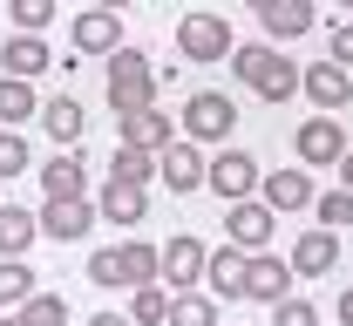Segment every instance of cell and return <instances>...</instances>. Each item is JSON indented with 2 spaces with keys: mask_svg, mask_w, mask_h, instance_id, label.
<instances>
[{
  "mask_svg": "<svg viewBox=\"0 0 353 326\" xmlns=\"http://www.w3.org/2000/svg\"><path fill=\"white\" fill-rule=\"evenodd\" d=\"M170 326H218V299H211V292H176L170 299Z\"/></svg>",
  "mask_w": 353,
  "mask_h": 326,
  "instance_id": "cell-27",
  "label": "cell"
},
{
  "mask_svg": "<svg viewBox=\"0 0 353 326\" xmlns=\"http://www.w3.org/2000/svg\"><path fill=\"white\" fill-rule=\"evenodd\" d=\"M0 326H21V320H14V313H7V320H0Z\"/></svg>",
  "mask_w": 353,
  "mask_h": 326,
  "instance_id": "cell-41",
  "label": "cell"
},
{
  "mask_svg": "<svg viewBox=\"0 0 353 326\" xmlns=\"http://www.w3.org/2000/svg\"><path fill=\"white\" fill-rule=\"evenodd\" d=\"M21 170H34V150L21 130H0V177H21Z\"/></svg>",
  "mask_w": 353,
  "mask_h": 326,
  "instance_id": "cell-33",
  "label": "cell"
},
{
  "mask_svg": "<svg viewBox=\"0 0 353 326\" xmlns=\"http://www.w3.org/2000/svg\"><path fill=\"white\" fill-rule=\"evenodd\" d=\"M231 130H238V109H231V95L218 89H197L190 102H183V143H231Z\"/></svg>",
  "mask_w": 353,
  "mask_h": 326,
  "instance_id": "cell-2",
  "label": "cell"
},
{
  "mask_svg": "<svg viewBox=\"0 0 353 326\" xmlns=\"http://www.w3.org/2000/svg\"><path fill=\"white\" fill-rule=\"evenodd\" d=\"M340 184H347V197H353V150L340 156Z\"/></svg>",
  "mask_w": 353,
  "mask_h": 326,
  "instance_id": "cell-38",
  "label": "cell"
},
{
  "mask_svg": "<svg viewBox=\"0 0 353 326\" xmlns=\"http://www.w3.org/2000/svg\"><path fill=\"white\" fill-rule=\"evenodd\" d=\"M340 326H353V285L340 292Z\"/></svg>",
  "mask_w": 353,
  "mask_h": 326,
  "instance_id": "cell-39",
  "label": "cell"
},
{
  "mask_svg": "<svg viewBox=\"0 0 353 326\" xmlns=\"http://www.w3.org/2000/svg\"><path fill=\"white\" fill-rule=\"evenodd\" d=\"M285 265H292V279H326V272L340 265V238H333V232H306L299 245H292Z\"/></svg>",
  "mask_w": 353,
  "mask_h": 326,
  "instance_id": "cell-17",
  "label": "cell"
},
{
  "mask_svg": "<svg viewBox=\"0 0 353 326\" xmlns=\"http://www.w3.org/2000/svg\"><path fill=\"white\" fill-rule=\"evenodd\" d=\"M176 54L183 61H224L231 54V21L224 14H183L176 21Z\"/></svg>",
  "mask_w": 353,
  "mask_h": 326,
  "instance_id": "cell-4",
  "label": "cell"
},
{
  "mask_svg": "<svg viewBox=\"0 0 353 326\" xmlns=\"http://www.w3.org/2000/svg\"><path fill=\"white\" fill-rule=\"evenodd\" d=\"M28 299H34V272H28L21 258H0V306H14V313H21Z\"/></svg>",
  "mask_w": 353,
  "mask_h": 326,
  "instance_id": "cell-28",
  "label": "cell"
},
{
  "mask_svg": "<svg viewBox=\"0 0 353 326\" xmlns=\"http://www.w3.org/2000/svg\"><path fill=\"white\" fill-rule=\"evenodd\" d=\"M231 75L259 95V102H292V95H299V68H292L279 48H265V41L231 48Z\"/></svg>",
  "mask_w": 353,
  "mask_h": 326,
  "instance_id": "cell-1",
  "label": "cell"
},
{
  "mask_svg": "<svg viewBox=\"0 0 353 326\" xmlns=\"http://www.w3.org/2000/svg\"><path fill=\"white\" fill-rule=\"evenodd\" d=\"M224 232H231V252H245V258H259L272 232H279V218L265 211L259 197H245V204H224Z\"/></svg>",
  "mask_w": 353,
  "mask_h": 326,
  "instance_id": "cell-6",
  "label": "cell"
},
{
  "mask_svg": "<svg viewBox=\"0 0 353 326\" xmlns=\"http://www.w3.org/2000/svg\"><path fill=\"white\" fill-rule=\"evenodd\" d=\"M116 48H123V0L116 7H82L75 14V54H102L109 61Z\"/></svg>",
  "mask_w": 353,
  "mask_h": 326,
  "instance_id": "cell-7",
  "label": "cell"
},
{
  "mask_svg": "<svg viewBox=\"0 0 353 326\" xmlns=\"http://www.w3.org/2000/svg\"><path fill=\"white\" fill-rule=\"evenodd\" d=\"M245 299H259V306L292 299V265H285V258H272V252L245 258Z\"/></svg>",
  "mask_w": 353,
  "mask_h": 326,
  "instance_id": "cell-11",
  "label": "cell"
},
{
  "mask_svg": "<svg viewBox=\"0 0 353 326\" xmlns=\"http://www.w3.org/2000/svg\"><path fill=\"white\" fill-rule=\"evenodd\" d=\"M123 320L130 326H170V292H163V285H136Z\"/></svg>",
  "mask_w": 353,
  "mask_h": 326,
  "instance_id": "cell-23",
  "label": "cell"
},
{
  "mask_svg": "<svg viewBox=\"0 0 353 326\" xmlns=\"http://www.w3.org/2000/svg\"><path fill=\"white\" fill-rule=\"evenodd\" d=\"M326 61L353 75V21H333V34H326Z\"/></svg>",
  "mask_w": 353,
  "mask_h": 326,
  "instance_id": "cell-35",
  "label": "cell"
},
{
  "mask_svg": "<svg viewBox=\"0 0 353 326\" xmlns=\"http://www.w3.org/2000/svg\"><path fill=\"white\" fill-rule=\"evenodd\" d=\"M150 170H157V156H143V150H116V156H109V177H116V184H150Z\"/></svg>",
  "mask_w": 353,
  "mask_h": 326,
  "instance_id": "cell-32",
  "label": "cell"
},
{
  "mask_svg": "<svg viewBox=\"0 0 353 326\" xmlns=\"http://www.w3.org/2000/svg\"><path fill=\"white\" fill-rule=\"evenodd\" d=\"M88 326H130V320H123V313H95Z\"/></svg>",
  "mask_w": 353,
  "mask_h": 326,
  "instance_id": "cell-40",
  "label": "cell"
},
{
  "mask_svg": "<svg viewBox=\"0 0 353 326\" xmlns=\"http://www.w3.org/2000/svg\"><path fill=\"white\" fill-rule=\"evenodd\" d=\"M259 28L272 41H299V34H312V7L306 0H259Z\"/></svg>",
  "mask_w": 353,
  "mask_h": 326,
  "instance_id": "cell-18",
  "label": "cell"
},
{
  "mask_svg": "<svg viewBox=\"0 0 353 326\" xmlns=\"http://www.w3.org/2000/svg\"><path fill=\"white\" fill-rule=\"evenodd\" d=\"M116 258H123V285H157V245L130 238V245H116Z\"/></svg>",
  "mask_w": 353,
  "mask_h": 326,
  "instance_id": "cell-25",
  "label": "cell"
},
{
  "mask_svg": "<svg viewBox=\"0 0 353 326\" xmlns=\"http://www.w3.org/2000/svg\"><path fill=\"white\" fill-rule=\"evenodd\" d=\"M157 177H163V184H170L176 197H190V190H204V150H197V143H183V136H176L170 150L157 156Z\"/></svg>",
  "mask_w": 353,
  "mask_h": 326,
  "instance_id": "cell-12",
  "label": "cell"
},
{
  "mask_svg": "<svg viewBox=\"0 0 353 326\" xmlns=\"http://www.w3.org/2000/svg\"><path fill=\"white\" fill-rule=\"evenodd\" d=\"M95 218H109V225H143V218H150V190L102 177V190H95Z\"/></svg>",
  "mask_w": 353,
  "mask_h": 326,
  "instance_id": "cell-14",
  "label": "cell"
},
{
  "mask_svg": "<svg viewBox=\"0 0 353 326\" xmlns=\"http://www.w3.org/2000/svg\"><path fill=\"white\" fill-rule=\"evenodd\" d=\"M204 258H211V252H204V238H190V232H176L170 245H163V252H157V279H163V292H197V285H204Z\"/></svg>",
  "mask_w": 353,
  "mask_h": 326,
  "instance_id": "cell-3",
  "label": "cell"
},
{
  "mask_svg": "<svg viewBox=\"0 0 353 326\" xmlns=\"http://www.w3.org/2000/svg\"><path fill=\"white\" fill-rule=\"evenodd\" d=\"M204 279H211V292H218V299H245V252L218 245V252L204 258Z\"/></svg>",
  "mask_w": 353,
  "mask_h": 326,
  "instance_id": "cell-20",
  "label": "cell"
},
{
  "mask_svg": "<svg viewBox=\"0 0 353 326\" xmlns=\"http://www.w3.org/2000/svg\"><path fill=\"white\" fill-rule=\"evenodd\" d=\"M292 150H299V163H306V170H326V163H340V156H347V136H340V123H333V116H312V123H299Z\"/></svg>",
  "mask_w": 353,
  "mask_h": 326,
  "instance_id": "cell-8",
  "label": "cell"
},
{
  "mask_svg": "<svg viewBox=\"0 0 353 326\" xmlns=\"http://www.w3.org/2000/svg\"><path fill=\"white\" fill-rule=\"evenodd\" d=\"M102 68H109V82H150V54H143V48H130V41L116 48Z\"/></svg>",
  "mask_w": 353,
  "mask_h": 326,
  "instance_id": "cell-31",
  "label": "cell"
},
{
  "mask_svg": "<svg viewBox=\"0 0 353 326\" xmlns=\"http://www.w3.org/2000/svg\"><path fill=\"white\" fill-rule=\"evenodd\" d=\"M7 14H14V34H48L54 0H7Z\"/></svg>",
  "mask_w": 353,
  "mask_h": 326,
  "instance_id": "cell-30",
  "label": "cell"
},
{
  "mask_svg": "<svg viewBox=\"0 0 353 326\" xmlns=\"http://www.w3.org/2000/svg\"><path fill=\"white\" fill-rule=\"evenodd\" d=\"M259 156H245V150H218V156H211V163H204V184L218 190L224 204H245V197H252V190H259Z\"/></svg>",
  "mask_w": 353,
  "mask_h": 326,
  "instance_id": "cell-5",
  "label": "cell"
},
{
  "mask_svg": "<svg viewBox=\"0 0 353 326\" xmlns=\"http://www.w3.org/2000/svg\"><path fill=\"white\" fill-rule=\"evenodd\" d=\"M109 109H116V123L157 109V75H150V82H109Z\"/></svg>",
  "mask_w": 353,
  "mask_h": 326,
  "instance_id": "cell-24",
  "label": "cell"
},
{
  "mask_svg": "<svg viewBox=\"0 0 353 326\" xmlns=\"http://www.w3.org/2000/svg\"><path fill=\"white\" fill-rule=\"evenodd\" d=\"M176 143L170 116H157V109H143V116H123V150H143V156H163Z\"/></svg>",
  "mask_w": 353,
  "mask_h": 326,
  "instance_id": "cell-19",
  "label": "cell"
},
{
  "mask_svg": "<svg viewBox=\"0 0 353 326\" xmlns=\"http://www.w3.org/2000/svg\"><path fill=\"white\" fill-rule=\"evenodd\" d=\"M312 211H319V232H333V225H353V197H347V190H333V197H319Z\"/></svg>",
  "mask_w": 353,
  "mask_h": 326,
  "instance_id": "cell-36",
  "label": "cell"
},
{
  "mask_svg": "<svg viewBox=\"0 0 353 326\" xmlns=\"http://www.w3.org/2000/svg\"><path fill=\"white\" fill-rule=\"evenodd\" d=\"M34 238H41V225H34L28 204H0V258H21Z\"/></svg>",
  "mask_w": 353,
  "mask_h": 326,
  "instance_id": "cell-21",
  "label": "cell"
},
{
  "mask_svg": "<svg viewBox=\"0 0 353 326\" xmlns=\"http://www.w3.org/2000/svg\"><path fill=\"white\" fill-rule=\"evenodd\" d=\"M88 279H95V285H123V258H116V245H102V252L88 258Z\"/></svg>",
  "mask_w": 353,
  "mask_h": 326,
  "instance_id": "cell-37",
  "label": "cell"
},
{
  "mask_svg": "<svg viewBox=\"0 0 353 326\" xmlns=\"http://www.w3.org/2000/svg\"><path fill=\"white\" fill-rule=\"evenodd\" d=\"M41 130L61 143V150H75V143H82V130H88V123H82V102H75V95H54V102L41 109Z\"/></svg>",
  "mask_w": 353,
  "mask_h": 326,
  "instance_id": "cell-22",
  "label": "cell"
},
{
  "mask_svg": "<svg viewBox=\"0 0 353 326\" xmlns=\"http://www.w3.org/2000/svg\"><path fill=\"white\" fill-rule=\"evenodd\" d=\"M272 326H319V306L312 299H279L272 306Z\"/></svg>",
  "mask_w": 353,
  "mask_h": 326,
  "instance_id": "cell-34",
  "label": "cell"
},
{
  "mask_svg": "<svg viewBox=\"0 0 353 326\" xmlns=\"http://www.w3.org/2000/svg\"><path fill=\"white\" fill-rule=\"evenodd\" d=\"M259 190H265L259 204L272 211V218H279V211H306V204H312V177H306V170H265Z\"/></svg>",
  "mask_w": 353,
  "mask_h": 326,
  "instance_id": "cell-16",
  "label": "cell"
},
{
  "mask_svg": "<svg viewBox=\"0 0 353 326\" xmlns=\"http://www.w3.org/2000/svg\"><path fill=\"white\" fill-rule=\"evenodd\" d=\"M299 89L312 95V109H347L353 102V75L333 68V61H312V68H299Z\"/></svg>",
  "mask_w": 353,
  "mask_h": 326,
  "instance_id": "cell-15",
  "label": "cell"
},
{
  "mask_svg": "<svg viewBox=\"0 0 353 326\" xmlns=\"http://www.w3.org/2000/svg\"><path fill=\"white\" fill-rule=\"evenodd\" d=\"M14 320H21V326H68V299H61V292H34Z\"/></svg>",
  "mask_w": 353,
  "mask_h": 326,
  "instance_id": "cell-29",
  "label": "cell"
},
{
  "mask_svg": "<svg viewBox=\"0 0 353 326\" xmlns=\"http://www.w3.org/2000/svg\"><path fill=\"white\" fill-rule=\"evenodd\" d=\"M0 68H7V82H28V89H34V75L54 68L48 34H7V41H0Z\"/></svg>",
  "mask_w": 353,
  "mask_h": 326,
  "instance_id": "cell-10",
  "label": "cell"
},
{
  "mask_svg": "<svg viewBox=\"0 0 353 326\" xmlns=\"http://www.w3.org/2000/svg\"><path fill=\"white\" fill-rule=\"evenodd\" d=\"M28 116H41V95L28 89V82H7V75H0V123L14 130V123H28Z\"/></svg>",
  "mask_w": 353,
  "mask_h": 326,
  "instance_id": "cell-26",
  "label": "cell"
},
{
  "mask_svg": "<svg viewBox=\"0 0 353 326\" xmlns=\"http://www.w3.org/2000/svg\"><path fill=\"white\" fill-rule=\"evenodd\" d=\"M34 225H41V238H54V245H75V238L95 225V197H75V204H41V211H34Z\"/></svg>",
  "mask_w": 353,
  "mask_h": 326,
  "instance_id": "cell-13",
  "label": "cell"
},
{
  "mask_svg": "<svg viewBox=\"0 0 353 326\" xmlns=\"http://www.w3.org/2000/svg\"><path fill=\"white\" fill-rule=\"evenodd\" d=\"M75 197H88V163L75 150H61L41 163V204H75Z\"/></svg>",
  "mask_w": 353,
  "mask_h": 326,
  "instance_id": "cell-9",
  "label": "cell"
}]
</instances>
